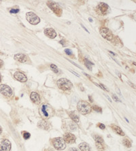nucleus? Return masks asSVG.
Listing matches in <instances>:
<instances>
[{
  "label": "nucleus",
  "instance_id": "nucleus-9",
  "mask_svg": "<svg viewBox=\"0 0 136 151\" xmlns=\"http://www.w3.org/2000/svg\"><path fill=\"white\" fill-rule=\"evenodd\" d=\"M11 149V143L8 140H3L1 143V151H10Z\"/></svg>",
  "mask_w": 136,
  "mask_h": 151
},
{
  "label": "nucleus",
  "instance_id": "nucleus-14",
  "mask_svg": "<svg viewBox=\"0 0 136 151\" xmlns=\"http://www.w3.org/2000/svg\"><path fill=\"white\" fill-rule=\"evenodd\" d=\"M31 99L33 103L36 104H40V97L38 93L36 92H32L31 93Z\"/></svg>",
  "mask_w": 136,
  "mask_h": 151
},
{
  "label": "nucleus",
  "instance_id": "nucleus-18",
  "mask_svg": "<svg viewBox=\"0 0 136 151\" xmlns=\"http://www.w3.org/2000/svg\"><path fill=\"white\" fill-rule=\"evenodd\" d=\"M112 129H113L114 131H115L117 134L120 135V136H125V133H124V132L123 131V130L121 129L119 127L116 126V125H112Z\"/></svg>",
  "mask_w": 136,
  "mask_h": 151
},
{
  "label": "nucleus",
  "instance_id": "nucleus-32",
  "mask_svg": "<svg viewBox=\"0 0 136 151\" xmlns=\"http://www.w3.org/2000/svg\"><path fill=\"white\" fill-rule=\"evenodd\" d=\"M69 151H79V150L77 149L76 148H71L69 150Z\"/></svg>",
  "mask_w": 136,
  "mask_h": 151
},
{
  "label": "nucleus",
  "instance_id": "nucleus-6",
  "mask_svg": "<svg viewBox=\"0 0 136 151\" xmlns=\"http://www.w3.org/2000/svg\"><path fill=\"white\" fill-rule=\"evenodd\" d=\"M100 33L103 38L106 39L107 40H109V41H112L114 38L113 34L112 33L110 30H109L108 28H106V27H103L101 29Z\"/></svg>",
  "mask_w": 136,
  "mask_h": 151
},
{
  "label": "nucleus",
  "instance_id": "nucleus-20",
  "mask_svg": "<svg viewBox=\"0 0 136 151\" xmlns=\"http://www.w3.org/2000/svg\"><path fill=\"white\" fill-rule=\"evenodd\" d=\"M123 144H124V145L126 146V147H131V140H129V139H128V138H125V139H124L123 141Z\"/></svg>",
  "mask_w": 136,
  "mask_h": 151
},
{
  "label": "nucleus",
  "instance_id": "nucleus-8",
  "mask_svg": "<svg viewBox=\"0 0 136 151\" xmlns=\"http://www.w3.org/2000/svg\"><path fill=\"white\" fill-rule=\"evenodd\" d=\"M76 136L71 133H66L63 136V140L65 143L73 144L76 142Z\"/></svg>",
  "mask_w": 136,
  "mask_h": 151
},
{
  "label": "nucleus",
  "instance_id": "nucleus-15",
  "mask_svg": "<svg viewBox=\"0 0 136 151\" xmlns=\"http://www.w3.org/2000/svg\"><path fill=\"white\" fill-rule=\"evenodd\" d=\"M38 126L39 128L44 129V130H48L50 129V124L44 120H41L38 123Z\"/></svg>",
  "mask_w": 136,
  "mask_h": 151
},
{
  "label": "nucleus",
  "instance_id": "nucleus-34",
  "mask_svg": "<svg viewBox=\"0 0 136 151\" xmlns=\"http://www.w3.org/2000/svg\"><path fill=\"white\" fill-rule=\"evenodd\" d=\"M71 72H72V73H73V74H75V75H76V76H78V77H79V75H78V74H76V72H72V71H71Z\"/></svg>",
  "mask_w": 136,
  "mask_h": 151
},
{
  "label": "nucleus",
  "instance_id": "nucleus-38",
  "mask_svg": "<svg viewBox=\"0 0 136 151\" xmlns=\"http://www.w3.org/2000/svg\"><path fill=\"white\" fill-rule=\"evenodd\" d=\"M1 80H2V75L0 74V82H1Z\"/></svg>",
  "mask_w": 136,
  "mask_h": 151
},
{
  "label": "nucleus",
  "instance_id": "nucleus-30",
  "mask_svg": "<svg viewBox=\"0 0 136 151\" xmlns=\"http://www.w3.org/2000/svg\"><path fill=\"white\" fill-rule=\"evenodd\" d=\"M98 127L101 129H105V127H105V125H104V124H102V123H99Z\"/></svg>",
  "mask_w": 136,
  "mask_h": 151
},
{
  "label": "nucleus",
  "instance_id": "nucleus-36",
  "mask_svg": "<svg viewBox=\"0 0 136 151\" xmlns=\"http://www.w3.org/2000/svg\"><path fill=\"white\" fill-rule=\"evenodd\" d=\"M89 100H91V102H93V99H92V98H91V96H89Z\"/></svg>",
  "mask_w": 136,
  "mask_h": 151
},
{
  "label": "nucleus",
  "instance_id": "nucleus-13",
  "mask_svg": "<svg viewBox=\"0 0 136 151\" xmlns=\"http://www.w3.org/2000/svg\"><path fill=\"white\" fill-rule=\"evenodd\" d=\"M14 58L16 61H18L21 63H25L27 60V57L26 55H24V54H22V53L16 54Z\"/></svg>",
  "mask_w": 136,
  "mask_h": 151
},
{
  "label": "nucleus",
  "instance_id": "nucleus-22",
  "mask_svg": "<svg viewBox=\"0 0 136 151\" xmlns=\"http://www.w3.org/2000/svg\"><path fill=\"white\" fill-rule=\"evenodd\" d=\"M96 143V146L97 149L99 151H103L104 150V147L103 146V143H100V142H95Z\"/></svg>",
  "mask_w": 136,
  "mask_h": 151
},
{
  "label": "nucleus",
  "instance_id": "nucleus-31",
  "mask_svg": "<svg viewBox=\"0 0 136 151\" xmlns=\"http://www.w3.org/2000/svg\"><path fill=\"white\" fill-rule=\"evenodd\" d=\"M113 99L116 101V102H121V100H120V99H119L115 95H113Z\"/></svg>",
  "mask_w": 136,
  "mask_h": 151
},
{
  "label": "nucleus",
  "instance_id": "nucleus-10",
  "mask_svg": "<svg viewBox=\"0 0 136 151\" xmlns=\"http://www.w3.org/2000/svg\"><path fill=\"white\" fill-rule=\"evenodd\" d=\"M97 9L102 15H106L109 10V6H108V4H105V3H101L99 4Z\"/></svg>",
  "mask_w": 136,
  "mask_h": 151
},
{
  "label": "nucleus",
  "instance_id": "nucleus-29",
  "mask_svg": "<svg viewBox=\"0 0 136 151\" xmlns=\"http://www.w3.org/2000/svg\"><path fill=\"white\" fill-rule=\"evenodd\" d=\"M65 52L66 53L67 55H72V51H71L70 49H69V48H66V49L65 50Z\"/></svg>",
  "mask_w": 136,
  "mask_h": 151
},
{
  "label": "nucleus",
  "instance_id": "nucleus-26",
  "mask_svg": "<svg viewBox=\"0 0 136 151\" xmlns=\"http://www.w3.org/2000/svg\"><path fill=\"white\" fill-rule=\"evenodd\" d=\"M93 109L95 111L97 112H102L101 108L100 107H99V106H93Z\"/></svg>",
  "mask_w": 136,
  "mask_h": 151
},
{
  "label": "nucleus",
  "instance_id": "nucleus-23",
  "mask_svg": "<svg viewBox=\"0 0 136 151\" xmlns=\"http://www.w3.org/2000/svg\"><path fill=\"white\" fill-rule=\"evenodd\" d=\"M95 140V142H100V143H104V140L103 138H101L100 136H94Z\"/></svg>",
  "mask_w": 136,
  "mask_h": 151
},
{
  "label": "nucleus",
  "instance_id": "nucleus-25",
  "mask_svg": "<svg viewBox=\"0 0 136 151\" xmlns=\"http://www.w3.org/2000/svg\"><path fill=\"white\" fill-rule=\"evenodd\" d=\"M50 68H51V70H53V72H55V73H58V72H59V70H58V68H57V67L55 65H54V64L51 65Z\"/></svg>",
  "mask_w": 136,
  "mask_h": 151
},
{
  "label": "nucleus",
  "instance_id": "nucleus-33",
  "mask_svg": "<svg viewBox=\"0 0 136 151\" xmlns=\"http://www.w3.org/2000/svg\"><path fill=\"white\" fill-rule=\"evenodd\" d=\"M3 65H4V62H3V61L0 59V68L3 66Z\"/></svg>",
  "mask_w": 136,
  "mask_h": 151
},
{
  "label": "nucleus",
  "instance_id": "nucleus-11",
  "mask_svg": "<svg viewBox=\"0 0 136 151\" xmlns=\"http://www.w3.org/2000/svg\"><path fill=\"white\" fill-rule=\"evenodd\" d=\"M14 77L15 78V79L19 80V82H25L27 80V78L26 76L23 74L22 72H15L14 74Z\"/></svg>",
  "mask_w": 136,
  "mask_h": 151
},
{
  "label": "nucleus",
  "instance_id": "nucleus-35",
  "mask_svg": "<svg viewBox=\"0 0 136 151\" xmlns=\"http://www.w3.org/2000/svg\"><path fill=\"white\" fill-rule=\"evenodd\" d=\"M45 151H53V149H51V148H48V149L46 150Z\"/></svg>",
  "mask_w": 136,
  "mask_h": 151
},
{
  "label": "nucleus",
  "instance_id": "nucleus-7",
  "mask_svg": "<svg viewBox=\"0 0 136 151\" xmlns=\"http://www.w3.org/2000/svg\"><path fill=\"white\" fill-rule=\"evenodd\" d=\"M0 93L6 97H10L12 95V90L6 85H0Z\"/></svg>",
  "mask_w": 136,
  "mask_h": 151
},
{
  "label": "nucleus",
  "instance_id": "nucleus-2",
  "mask_svg": "<svg viewBox=\"0 0 136 151\" xmlns=\"http://www.w3.org/2000/svg\"><path fill=\"white\" fill-rule=\"evenodd\" d=\"M57 86L63 91H68L72 88V83L66 78H61L57 82Z\"/></svg>",
  "mask_w": 136,
  "mask_h": 151
},
{
  "label": "nucleus",
  "instance_id": "nucleus-5",
  "mask_svg": "<svg viewBox=\"0 0 136 151\" xmlns=\"http://www.w3.org/2000/svg\"><path fill=\"white\" fill-rule=\"evenodd\" d=\"M47 5L58 16H60L62 14V8H61V6L58 4H56L54 2H50L49 1L47 2Z\"/></svg>",
  "mask_w": 136,
  "mask_h": 151
},
{
  "label": "nucleus",
  "instance_id": "nucleus-3",
  "mask_svg": "<svg viewBox=\"0 0 136 151\" xmlns=\"http://www.w3.org/2000/svg\"><path fill=\"white\" fill-rule=\"evenodd\" d=\"M53 144L54 147L57 150H62L66 147L64 140L61 138H56L55 139H53Z\"/></svg>",
  "mask_w": 136,
  "mask_h": 151
},
{
  "label": "nucleus",
  "instance_id": "nucleus-16",
  "mask_svg": "<svg viewBox=\"0 0 136 151\" xmlns=\"http://www.w3.org/2000/svg\"><path fill=\"white\" fill-rule=\"evenodd\" d=\"M69 115H70V118H71L74 122H76V123L79 122V116H78V113L76 111L70 112V114H69Z\"/></svg>",
  "mask_w": 136,
  "mask_h": 151
},
{
  "label": "nucleus",
  "instance_id": "nucleus-28",
  "mask_svg": "<svg viewBox=\"0 0 136 151\" xmlns=\"http://www.w3.org/2000/svg\"><path fill=\"white\" fill-rule=\"evenodd\" d=\"M19 12V9H12L10 10V12L12 14H16L18 13Z\"/></svg>",
  "mask_w": 136,
  "mask_h": 151
},
{
  "label": "nucleus",
  "instance_id": "nucleus-39",
  "mask_svg": "<svg viewBox=\"0 0 136 151\" xmlns=\"http://www.w3.org/2000/svg\"><path fill=\"white\" fill-rule=\"evenodd\" d=\"M89 21H91V22H93V20H92L91 19H90V18H89Z\"/></svg>",
  "mask_w": 136,
  "mask_h": 151
},
{
  "label": "nucleus",
  "instance_id": "nucleus-24",
  "mask_svg": "<svg viewBox=\"0 0 136 151\" xmlns=\"http://www.w3.org/2000/svg\"><path fill=\"white\" fill-rule=\"evenodd\" d=\"M46 106H45V105H43L42 106V111L43 112L44 114V116H46V117H48V114L47 111H46Z\"/></svg>",
  "mask_w": 136,
  "mask_h": 151
},
{
  "label": "nucleus",
  "instance_id": "nucleus-1",
  "mask_svg": "<svg viewBox=\"0 0 136 151\" xmlns=\"http://www.w3.org/2000/svg\"><path fill=\"white\" fill-rule=\"evenodd\" d=\"M78 110L82 114H87L91 112V106L88 102L85 101H80L77 104Z\"/></svg>",
  "mask_w": 136,
  "mask_h": 151
},
{
  "label": "nucleus",
  "instance_id": "nucleus-27",
  "mask_svg": "<svg viewBox=\"0 0 136 151\" xmlns=\"http://www.w3.org/2000/svg\"><path fill=\"white\" fill-rule=\"evenodd\" d=\"M30 133L28 132H25L24 133V134H23V138H24V139H25V140H28L29 138H30Z\"/></svg>",
  "mask_w": 136,
  "mask_h": 151
},
{
  "label": "nucleus",
  "instance_id": "nucleus-19",
  "mask_svg": "<svg viewBox=\"0 0 136 151\" xmlns=\"http://www.w3.org/2000/svg\"><path fill=\"white\" fill-rule=\"evenodd\" d=\"M84 64L87 68H89V70H92V66H93V65H94L93 63L91 62L90 61H89L88 59H84Z\"/></svg>",
  "mask_w": 136,
  "mask_h": 151
},
{
  "label": "nucleus",
  "instance_id": "nucleus-17",
  "mask_svg": "<svg viewBox=\"0 0 136 151\" xmlns=\"http://www.w3.org/2000/svg\"><path fill=\"white\" fill-rule=\"evenodd\" d=\"M79 148L81 151H91L90 146L86 142H83L79 144Z\"/></svg>",
  "mask_w": 136,
  "mask_h": 151
},
{
  "label": "nucleus",
  "instance_id": "nucleus-12",
  "mask_svg": "<svg viewBox=\"0 0 136 151\" xmlns=\"http://www.w3.org/2000/svg\"><path fill=\"white\" fill-rule=\"evenodd\" d=\"M44 34L46 36L50 38H55L56 36H57V33L52 28H47L46 29L45 31H44Z\"/></svg>",
  "mask_w": 136,
  "mask_h": 151
},
{
  "label": "nucleus",
  "instance_id": "nucleus-37",
  "mask_svg": "<svg viewBox=\"0 0 136 151\" xmlns=\"http://www.w3.org/2000/svg\"><path fill=\"white\" fill-rule=\"evenodd\" d=\"M2 127H1V126H0V134H1V133H2Z\"/></svg>",
  "mask_w": 136,
  "mask_h": 151
},
{
  "label": "nucleus",
  "instance_id": "nucleus-4",
  "mask_svg": "<svg viewBox=\"0 0 136 151\" xmlns=\"http://www.w3.org/2000/svg\"><path fill=\"white\" fill-rule=\"evenodd\" d=\"M26 19L29 23L32 25H37L40 22V18L32 12H29L26 14Z\"/></svg>",
  "mask_w": 136,
  "mask_h": 151
},
{
  "label": "nucleus",
  "instance_id": "nucleus-21",
  "mask_svg": "<svg viewBox=\"0 0 136 151\" xmlns=\"http://www.w3.org/2000/svg\"><path fill=\"white\" fill-rule=\"evenodd\" d=\"M69 128L70 130L74 131L77 129V127H76V124H74L73 122H69Z\"/></svg>",
  "mask_w": 136,
  "mask_h": 151
}]
</instances>
